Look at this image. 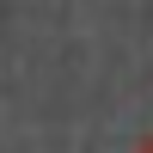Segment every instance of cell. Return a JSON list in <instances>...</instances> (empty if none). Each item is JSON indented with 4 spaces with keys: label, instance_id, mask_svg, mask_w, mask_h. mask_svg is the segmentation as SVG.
<instances>
[{
    "label": "cell",
    "instance_id": "cell-1",
    "mask_svg": "<svg viewBox=\"0 0 153 153\" xmlns=\"http://www.w3.org/2000/svg\"><path fill=\"white\" fill-rule=\"evenodd\" d=\"M129 153H153V135H147V141H135V147H129Z\"/></svg>",
    "mask_w": 153,
    "mask_h": 153
}]
</instances>
